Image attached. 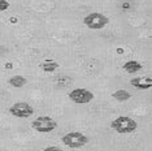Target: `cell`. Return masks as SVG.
Listing matches in <instances>:
<instances>
[{"label":"cell","instance_id":"cell-4","mask_svg":"<svg viewBox=\"0 0 152 151\" xmlns=\"http://www.w3.org/2000/svg\"><path fill=\"white\" fill-rule=\"evenodd\" d=\"M31 128L39 133H51L57 128V122L50 116H39L31 122Z\"/></svg>","mask_w":152,"mask_h":151},{"label":"cell","instance_id":"cell-2","mask_svg":"<svg viewBox=\"0 0 152 151\" xmlns=\"http://www.w3.org/2000/svg\"><path fill=\"white\" fill-rule=\"evenodd\" d=\"M63 143L70 149H81L88 143V137L81 132H70L63 136Z\"/></svg>","mask_w":152,"mask_h":151},{"label":"cell","instance_id":"cell-6","mask_svg":"<svg viewBox=\"0 0 152 151\" xmlns=\"http://www.w3.org/2000/svg\"><path fill=\"white\" fill-rule=\"evenodd\" d=\"M69 99L77 104H86L94 99V94L87 89H74L69 92Z\"/></svg>","mask_w":152,"mask_h":151},{"label":"cell","instance_id":"cell-7","mask_svg":"<svg viewBox=\"0 0 152 151\" xmlns=\"http://www.w3.org/2000/svg\"><path fill=\"white\" fill-rule=\"evenodd\" d=\"M130 85L137 90H148L152 87V77H135L130 80Z\"/></svg>","mask_w":152,"mask_h":151},{"label":"cell","instance_id":"cell-8","mask_svg":"<svg viewBox=\"0 0 152 151\" xmlns=\"http://www.w3.org/2000/svg\"><path fill=\"white\" fill-rule=\"evenodd\" d=\"M122 68H124V70L125 72H127V73L134 74V73H137V72L142 70L143 65H142L139 61H137V60H129V61H126V63L122 65Z\"/></svg>","mask_w":152,"mask_h":151},{"label":"cell","instance_id":"cell-3","mask_svg":"<svg viewBox=\"0 0 152 151\" xmlns=\"http://www.w3.org/2000/svg\"><path fill=\"white\" fill-rule=\"evenodd\" d=\"M109 22V18L107 16H104L103 13L99 12H94V13H90L83 18V23L88 29L92 30H100L103 27H105Z\"/></svg>","mask_w":152,"mask_h":151},{"label":"cell","instance_id":"cell-12","mask_svg":"<svg viewBox=\"0 0 152 151\" xmlns=\"http://www.w3.org/2000/svg\"><path fill=\"white\" fill-rule=\"evenodd\" d=\"M9 8V1L7 0H0V12H4Z\"/></svg>","mask_w":152,"mask_h":151},{"label":"cell","instance_id":"cell-1","mask_svg":"<svg viewBox=\"0 0 152 151\" xmlns=\"http://www.w3.org/2000/svg\"><path fill=\"white\" fill-rule=\"evenodd\" d=\"M110 128L116 130L120 134H129V133L135 132L138 124L134 119L127 117V116H120L110 122Z\"/></svg>","mask_w":152,"mask_h":151},{"label":"cell","instance_id":"cell-5","mask_svg":"<svg viewBox=\"0 0 152 151\" xmlns=\"http://www.w3.org/2000/svg\"><path fill=\"white\" fill-rule=\"evenodd\" d=\"M9 113L13 115L15 117L26 119V117H30L34 113V108L26 102H17L9 108Z\"/></svg>","mask_w":152,"mask_h":151},{"label":"cell","instance_id":"cell-11","mask_svg":"<svg viewBox=\"0 0 152 151\" xmlns=\"http://www.w3.org/2000/svg\"><path fill=\"white\" fill-rule=\"evenodd\" d=\"M112 97L115 98L116 100H118V102H126V100H129V99L131 98V94L127 90H125V89H120V90L113 92Z\"/></svg>","mask_w":152,"mask_h":151},{"label":"cell","instance_id":"cell-9","mask_svg":"<svg viewBox=\"0 0 152 151\" xmlns=\"http://www.w3.org/2000/svg\"><path fill=\"white\" fill-rule=\"evenodd\" d=\"M8 84L11 85V86H13V87L20 89V87H23V86H25V85L27 84V80H26L25 77H23V76L17 74V76H13V77L9 78Z\"/></svg>","mask_w":152,"mask_h":151},{"label":"cell","instance_id":"cell-13","mask_svg":"<svg viewBox=\"0 0 152 151\" xmlns=\"http://www.w3.org/2000/svg\"><path fill=\"white\" fill-rule=\"evenodd\" d=\"M40 151H64V150H61L60 147H57V146H48V147H46V149H43Z\"/></svg>","mask_w":152,"mask_h":151},{"label":"cell","instance_id":"cell-10","mask_svg":"<svg viewBox=\"0 0 152 151\" xmlns=\"http://www.w3.org/2000/svg\"><path fill=\"white\" fill-rule=\"evenodd\" d=\"M57 68H58V63H56L53 60H46L40 64V69L43 72H46V73H52Z\"/></svg>","mask_w":152,"mask_h":151}]
</instances>
